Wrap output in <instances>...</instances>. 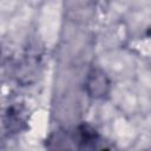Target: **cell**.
<instances>
[{
    "mask_svg": "<svg viewBox=\"0 0 151 151\" xmlns=\"http://www.w3.org/2000/svg\"><path fill=\"white\" fill-rule=\"evenodd\" d=\"M110 90V80L105 72L99 68H93L86 79V91L92 98H103Z\"/></svg>",
    "mask_w": 151,
    "mask_h": 151,
    "instance_id": "obj_1",
    "label": "cell"
}]
</instances>
